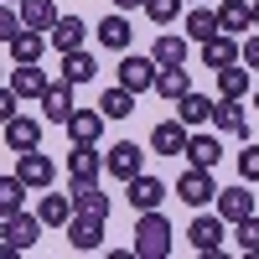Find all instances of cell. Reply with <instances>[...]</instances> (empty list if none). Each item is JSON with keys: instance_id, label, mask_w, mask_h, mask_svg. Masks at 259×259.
I'll use <instances>...</instances> for the list:
<instances>
[{"instance_id": "obj_2", "label": "cell", "mask_w": 259, "mask_h": 259, "mask_svg": "<svg viewBox=\"0 0 259 259\" xmlns=\"http://www.w3.org/2000/svg\"><path fill=\"white\" fill-rule=\"evenodd\" d=\"M177 197H182L187 207L218 202V187H212V166H192V161H187V171L177 177Z\"/></svg>"}, {"instance_id": "obj_33", "label": "cell", "mask_w": 259, "mask_h": 259, "mask_svg": "<svg viewBox=\"0 0 259 259\" xmlns=\"http://www.w3.org/2000/svg\"><path fill=\"white\" fill-rule=\"evenodd\" d=\"M244 94H249V73L239 68V62L218 68V99H244Z\"/></svg>"}, {"instance_id": "obj_3", "label": "cell", "mask_w": 259, "mask_h": 259, "mask_svg": "<svg viewBox=\"0 0 259 259\" xmlns=\"http://www.w3.org/2000/svg\"><path fill=\"white\" fill-rule=\"evenodd\" d=\"M104 223H109V218H99V212H73V223H68V244H73L78 254L104 249Z\"/></svg>"}, {"instance_id": "obj_42", "label": "cell", "mask_w": 259, "mask_h": 259, "mask_svg": "<svg viewBox=\"0 0 259 259\" xmlns=\"http://www.w3.org/2000/svg\"><path fill=\"white\" fill-rule=\"evenodd\" d=\"M254 109H259V89H254Z\"/></svg>"}, {"instance_id": "obj_16", "label": "cell", "mask_w": 259, "mask_h": 259, "mask_svg": "<svg viewBox=\"0 0 259 259\" xmlns=\"http://www.w3.org/2000/svg\"><path fill=\"white\" fill-rule=\"evenodd\" d=\"M73 202H78V212H99V218H109V197L99 192V177H73Z\"/></svg>"}, {"instance_id": "obj_27", "label": "cell", "mask_w": 259, "mask_h": 259, "mask_svg": "<svg viewBox=\"0 0 259 259\" xmlns=\"http://www.w3.org/2000/svg\"><path fill=\"white\" fill-rule=\"evenodd\" d=\"M156 94H161V99H171V104H177V99H187V94H192V73H187V68H161Z\"/></svg>"}, {"instance_id": "obj_40", "label": "cell", "mask_w": 259, "mask_h": 259, "mask_svg": "<svg viewBox=\"0 0 259 259\" xmlns=\"http://www.w3.org/2000/svg\"><path fill=\"white\" fill-rule=\"evenodd\" d=\"M114 6H119V11H135V6H145V0H114Z\"/></svg>"}, {"instance_id": "obj_30", "label": "cell", "mask_w": 259, "mask_h": 259, "mask_svg": "<svg viewBox=\"0 0 259 259\" xmlns=\"http://www.w3.org/2000/svg\"><path fill=\"white\" fill-rule=\"evenodd\" d=\"M150 57H156L161 62V68H187V36H156V52H150Z\"/></svg>"}, {"instance_id": "obj_26", "label": "cell", "mask_w": 259, "mask_h": 259, "mask_svg": "<svg viewBox=\"0 0 259 259\" xmlns=\"http://www.w3.org/2000/svg\"><path fill=\"white\" fill-rule=\"evenodd\" d=\"M218 21H223V31H254V6L249 0H223Z\"/></svg>"}, {"instance_id": "obj_8", "label": "cell", "mask_w": 259, "mask_h": 259, "mask_svg": "<svg viewBox=\"0 0 259 259\" xmlns=\"http://www.w3.org/2000/svg\"><path fill=\"white\" fill-rule=\"evenodd\" d=\"M73 109H78V104H73V83L68 78H52V89L41 94V114H47L52 124H68Z\"/></svg>"}, {"instance_id": "obj_9", "label": "cell", "mask_w": 259, "mask_h": 259, "mask_svg": "<svg viewBox=\"0 0 259 259\" xmlns=\"http://www.w3.org/2000/svg\"><path fill=\"white\" fill-rule=\"evenodd\" d=\"M124 187H130L124 197H130V207H135V212H150V207L166 202V182H161V177H145V171H140V177L124 182Z\"/></svg>"}, {"instance_id": "obj_1", "label": "cell", "mask_w": 259, "mask_h": 259, "mask_svg": "<svg viewBox=\"0 0 259 259\" xmlns=\"http://www.w3.org/2000/svg\"><path fill=\"white\" fill-rule=\"evenodd\" d=\"M130 249H135L140 259H166L171 254V223L161 218V207H150V212H140V223H135V233H130Z\"/></svg>"}, {"instance_id": "obj_21", "label": "cell", "mask_w": 259, "mask_h": 259, "mask_svg": "<svg viewBox=\"0 0 259 259\" xmlns=\"http://www.w3.org/2000/svg\"><path fill=\"white\" fill-rule=\"evenodd\" d=\"M83 36H89V26H83L78 16H57V26H52V47L57 52H78Z\"/></svg>"}, {"instance_id": "obj_18", "label": "cell", "mask_w": 259, "mask_h": 259, "mask_svg": "<svg viewBox=\"0 0 259 259\" xmlns=\"http://www.w3.org/2000/svg\"><path fill=\"white\" fill-rule=\"evenodd\" d=\"M36 212H41V223H47V228H68L73 212H78V202H73V192H47Z\"/></svg>"}, {"instance_id": "obj_25", "label": "cell", "mask_w": 259, "mask_h": 259, "mask_svg": "<svg viewBox=\"0 0 259 259\" xmlns=\"http://www.w3.org/2000/svg\"><path fill=\"white\" fill-rule=\"evenodd\" d=\"M94 36H99V41H104L109 52H124V47H130V36H135V31H130V21H124V16H104Z\"/></svg>"}, {"instance_id": "obj_28", "label": "cell", "mask_w": 259, "mask_h": 259, "mask_svg": "<svg viewBox=\"0 0 259 259\" xmlns=\"http://www.w3.org/2000/svg\"><path fill=\"white\" fill-rule=\"evenodd\" d=\"M21 21H26L31 31H52L57 26V6L52 0H21Z\"/></svg>"}, {"instance_id": "obj_31", "label": "cell", "mask_w": 259, "mask_h": 259, "mask_svg": "<svg viewBox=\"0 0 259 259\" xmlns=\"http://www.w3.org/2000/svg\"><path fill=\"white\" fill-rule=\"evenodd\" d=\"M99 73V62H94V52H62V78H68V83H89Z\"/></svg>"}, {"instance_id": "obj_10", "label": "cell", "mask_w": 259, "mask_h": 259, "mask_svg": "<svg viewBox=\"0 0 259 259\" xmlns=\"http://www.w3.org/2000/svg\"><path fill=\"white\" fill-rule=\"evenodd\" d=\"M218 212H223L228 223H244V218L259 212V197H254L249 187H223V192H218Z\"/></svg>"}, {"instance_id": "obj_38", "label": "cell", "mask_w": 259, "mask_h": 259, "mask_svg": "<svg viewBox=\"0 0 259 259\" xmlns=\"http://www.w3.org/2000/svg\"><path fill=\"white\" fill-rule=\"evenodd\" d=\"M21 26H26V21H21V16H16L11 6H6V11H0V36H6V41H11V36H16Z\"/></svg>"}, {"instance_id": "obj_12", "label": "cell", "mask_w": 259, "mask_h": 259, "mask_svg": "<svg viewBox=\"0 0 259 259\" xmlns=\"http://www.w3.org/2000/svg\"><path fill=\"white\" fill-rule=\"evenodd\" d=\"M228 228H233V223L223 218V212H218V218H192V228H187V239H192V244H197V249L207 254V249H223V239H228Z\"/></svg>"}, {"instance_id": "obj_17", "label": "cell", "mask_w": 259, "mask_h": 259, "mask_svg": "<svg viewBox=\"0 0 259 259\" xmlns=\"http://www.w3.org/2000/svg\"><path fill=\"white\" fill-rule=\"evenodd\" d=\"M11 89H16L21 99H41V94L52 89V78L41 73L36 62H16V73H11Z\"/></svg>"}, {"instance_id": "obj_32", "label": "cell", "mask_w": 259, "mask_h": 259, "mask_svg": "<svg viewBox=\"0 0 259 259\" xmlns=\"http://www.w3.org/2000/svg\"><path fill=\"white\" fill-rule=\"evenodd\" d=\"M99 109L109 114V119H130V114H135V94H130L124 83H114V89H104V99H99Z\"/></svg>"}, {"instance_id": "obj_35", "label": "cell", "mask_w": 259, "mask_h": 259, "mask_svg": "<svg viewBox=\"0 0 259 259\" xmlns=\"http://www.w3.org/2000/svg\"><path fill=\"white\" fill-rule=\"evenodd\" d=\"M182 6H187V0H145V16L156 21V26H171V21L182 16Z\"/></svg>"}, {"instance_id": "obj_5", "label": "cell", "mask_w": 259, "mask_h": 259, "mask_svg": "<svg viewBox=\"0 0 259 259\" xmlns=\"http://www.w3.org/2000/svg\"><path fill=\"white\" fill-rule=\"evenodd\" d=\"M104 156H109V177H119V182H135L140 171H145V150L135 140H114Z\"/></svg>"}, {"instance_id": "obj_14", "label": "cell", "mask_w": 259, "mask_h": 259, "mask_svg": "<svg viewBox=\"0 0 259 259\" xmlns=\"http://www.w3.org/2000/svg\"><path fill=\"white\" fill-rule=\"evenodd\" d=\"M212 124H218L223 135H233V140H249V114L239 109V99H218L212 104Z\"/></svg>"}, {"instance_id": "obj_36", "label": "cell", "mask_w": 259, "mask_h": 259, "mask_svg": "<svg viewBox=\"0 0 259 259\" xmlns=\"http://www.w3.org/2000/svg\"><path fill=\"white\" fill-rule=\"evenodd\" d=\"M233 239H239L244 254H259V212H254V218H244V223H233Z\"/></svg>"}, {"instance_id": "obj_41", "label": "cell", "mask_w": 259, "mask_h": 259, "mask_svg": "<svg viewBox=\"0 0 259 259\" xmlns=\"http://www.w3.org/2000/svg\"><path fill=\"white\" fill-rule=\"evenodd\" d=\"M249 6H254V31H259V0H249Z\"/></svg>"}, {"instance_id": "obj_24", "label": "cell", "mask_w": 259, "mask_h": 259, "mask_svg": "<svg viewBox=\"0 0 259 259\" xmlns=\"http://www.w3.org/2000/svg\"><path fill=\"white\" fill-rule=\"evenodd\" d=\"M187 161L192 166H218L223 161V140L218 135H192L187 140Z\"/></svg>"}, {"instance_id": "obj_34", "label": "cell", "mask_w": 259, "mask_h": 259, "mask_svg": "<svg viewBox=\"0 0 259 259\" xmlns=\"http://www.w3.org/2000/svg\"><path fill=\"white\" fill-rule=\"evenodd\" d=\"M21 202H26V182H21L16 171H11V177L0 182V218H11V212H21Z\"/></svg>"}, {"instance_id": "obj_4", "label": "cell", "mask_w": 259, "mask_h": 259, "mask_svg": "<svg viewBox=\"0 0 259 259\" xmlns=\"http://www.w3.org/2000/svg\"><path fill=\"white\" fill-rule=\"evenodd\" d=\"M156 78H161V62H156V57H135V52H124V62H119V83H124L130 94L156 89Z\"/></svg>"}, {"instance_id": "obj_15", "label": "cell", "mask_w": 259, "mask_h": 259, "mask_svg": "<svg viewBox=\"0 0 259 259\" xmlns=\"http://www.w3.org/2000/svg\"><path fill=\"white\" fill-rule=\"evenodd\" d=\"M68 171H73V177H99V171H109V156H104V150H94L89 140H73V150H68Z\"/></svg>"}, {"instance_id": "obj_22", "label": "cell", "mask_w": 259, "mask_h": 259, "mask_svg": "<svg viewBox=\"0 0 259 259\" xmlns=\"http://www.w3.org/2000/svg\"><path fill=\"white\" fill-rule=\"evenodd\" d=\"M6 47H11V57L16 62H41V52H47V41H41V31H31V26H21L11 41H6Z\"/></svg>"}, {"instance_id": "obj_43", "label": "cell", "mask_w": 259, "mask_h": 259, "mask_svg": "<svg viewBox=\"0 0 259 259\" xmlns=\"http://www.w3.org/2000/svg\"><path fill=\"white\" fill-rule=\"evenodd\" d=\"M6 6H16V0H6Z\"/></svg>"}, {"instance_id": "obj_39", "label": "cell", "mask_w": 259, "mask_h": 259, "mask_svg": "<svg viewBox=\"0 0 259 259\" xmlns=\"http://www.w3.org/2000/svg\"><path fill=\"white\" fill-rule=\"evenodd\" d=\"M244 68H254V73H259V31L244 41Z\"/></svg>"}, {"instance_id": "obj_6", "label": "cell", "mask_w": 259, "mask_h": 259, "mask_svg": "<svg viewBox=\"0 0 259 259\" xmlns=\"http://www.w3.org/2000/svg\"><path fill=\"white\" fill-rule=\"evenodd\" d=\"M36 233H41V212L31 218V212H11L6 218V254H26L36 244Z\"/></svg>"}, {"instance_id": "obj_13", "label": "cell", "mask_w": 259, "mask_h": 259, "mask_svg": "<svg viewBox=\"0 0 259 259\" xmlns=\"http://www.w3.org/2000/svg\"><path fill=\"white\" fill-rule=\"evenodd\" d=\"M239 57H244V47L233 41V31H218V36H207V41H202V62H207L212 73L228 68V62H239Z\"/></svg>"}, {"instance_id": "obj_11", "label": "cell", "mask_w": 259, "mask_h": 259, "mask_svg": "<svg viewBox=\"0 0 259 259\" xmlns=\"http://www.w3.org/2000/svg\"><path fill=\"white\" fill-rule=\"evenodd\" d=\"M16 177L26 182V187H52L57 166H52V156H41V150H21V161H16Z\"/></svg>"}, {"instance_id": "obj_37", "label": "cell", "mask_w": 259, "mask_h": 259, "mask_svg": "<svg viewBox=\"0 0 259 259\" xmlns=\"http://www.w3.org/2000/svg\"><path fill=\"white\" fill-rule=\"evenodd\" d=\"M239 171H244V182H259V145H244V156H239Z\"/></svg>"}, {"instance_id": "obj_23", "label": "cell", "mask_w": 259, "mask_h": 259, "mask_svg": "<svg viewBox=\"0 0 259 259\" xmlns=\"http://www.w3.org/2000/svg\"><path fill=\"white\" fill-rule=\"evenodd\" d=\"M212 104H218V99H207V94H187V99H177V119L187 130H197L202 119H212Z\"/></svg>"}, {"instance_id": "obj_19", "label": "cell", "mask_w": 259, "mask_h": 259, "mask_svg": "<svg viewBox=\"0 0 259 259\" xmlns=\"http://www.w3.org/2000/svg\"><path fill=\"white\" fill-rule=\"evenodd\" d=\"M6 145L16 150V156H21V150H36V145H41V124H36V119H26V114L6 119Z\"/></svg>"}, {"instance_id": "obj_29", "label": "cell", "mask_w": 259, "mask_h": 259, "mask_svg": "<svg viewBox=\"0 0 259 259\" xmlns=\"http://www.w3.org/2000/svg\"><path fill=\"white\" fill-rule=\"evenodd\" d=\"M218 31H223L218 11H202V6L187 11V36H192V41H207V36H218Z\"/></svg>"}, {"instance_id": "obj_7", "label": "cell", "mask_w": 259, "mask_h": 259, "mask_svg": "<svg viewBox=\"0 0 259 259\" xmlns=\"http://www.w3.org/2000/svg\"><path fill=\"white\" fill-rule=\"evenodd\" d=\"M187 140H192V130L182 119H161L150 130V150H156V156H187Z\"/></svg>"}, {"instance_id": "obj_20", "label": "cell", "mask_w": 259, "mask_h": 259, "mask_svg": "<svg viewBox=\"0 0 259 259\" xmlns=\"http://www.w3.org/2000/svg\"><path fill=\"white\" fill-rule=\"evenodd\" d=\"M104 119H109V114H104V109H73V119H68V135L73 140H99L104 135Z\"/></svg>"}]
</instances>
